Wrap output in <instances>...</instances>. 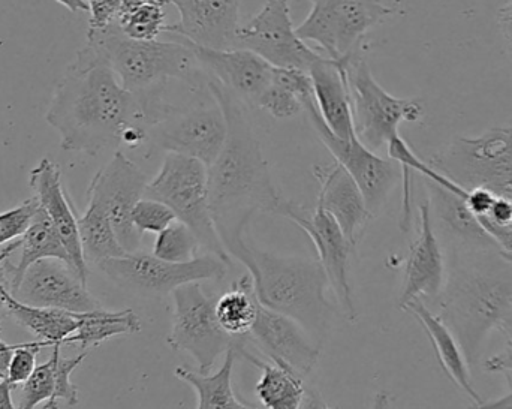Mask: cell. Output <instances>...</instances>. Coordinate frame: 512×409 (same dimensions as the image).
I'll use <instances>...</instances> for the list:
<instances>
[{
  "instance_id": "5bb4252c",
  "label": "cell",
  "mask_w": 512,
  "mask_h": 409,
  "mask_svg": "<svg viewBox=\"0 0 512 409\" xmlns=\"http://www.w3.org/2000/svg\"><path fill=\"white\" fill-rule=\"evenodd\" d=\"M149 177L122 150L90 180L87 203H96L108 213L126 252L140 249L143 234L132 222V212L146 194Z\"/></svg>"
},
{
  "instance_id": "60d3db41",
  "label": "cell",
  "mask_w": 512,
  "mask_h": 409,
  "mask_svg": "<svg viewBox=\"0 0 512 409\" xmlns=\"http://www.w3.org/2000/svg\"><path fill=\"white\" fill-rule=\"evenodd\" d=\"M50 347L47 342L36 341L29 344H17L6 371V380L17 387L32 375L36 368V357L41 348Z\"/></svg>"
},
{
  "instance_id": "9a60e30c",
  "label": "cell",
  "mask_w": 512,
  "mask_h": 409,
  "mask_svg": "<svg viewBox=\"0 0 512 409\" xmlns=\"http://www.w3.org/2000/svg\"><path fill=\"white\" fill-rule=\"evenodd\" d=\"M310 123L328 152L357 183L373 218L384 210L391 192L402 180V167L391 158H382L364 146L358 137L343 140L325 125L318 108L307 111Z\"/></svg>"
},
{
  "instance_id": "681fc988",
  "label": "cell",
  "mask_w": 512,
  "mask_h": 409,
  "mask_svg": "<svg viewBox=\"0 0 512 409\" xmlns=\"http://www.w3.org/2000/svg\"><path fill=\"white\" fill-rule=\"evenodd\" d=\"M150 2V0H122L120 5V15L128 14V12L134 11L138 6L144 5V3Z\"/></svg>"
},
{
  "instance_id": "74e56055",
  "label": "cell",
  "mask_w": 512,
  "mask_h": 409,
  "mask_svg": "<svg viewBox=\"0 0 512 409\" xmlns=\"http://www.w3.org/2000/svg\"><path fill=\"white\" fill-rule=\"evenodd\" d=\"M176 221V213L171 207L155 198H141L132 212V222L141 234H159Z\"/></svg>"
},
{
  "instance_id": "277c9868",
  "label": "cell",
  "mask_w": 512,
  "mask_h": 409,
  "mask_svg": "<svg viewBox=\"0 0 512 409\" xmlns=\"http://www.w3.org/2000/svg\"><path fill=\"white\" fill-rule=\"evenodd\" d=\"M240 263L254 279L259 303L297 321L322 348L336 309L327 299L330 281L321 261L285 257L248 246Z\"/></svg>"
},
{
  "instance_id": "7bdbcfd3",
  "label": "cell",
  "mask_w": 512,
  "mask_h": 409,
  "mask_svg": "<svg viewBox=\"0 0 512 409\" xmlns=\"http://www.w3.org/2000/svg\"><path fill=\"white\" fill-rule=\"evenodd\" d=\"M483 369L489 374L512 372V341L508 342L507 348L502 353L484 360Z\"/></svg>"
},
{
  "instance_id": "ac0fdd59",
  "label": "cell",
  "mask_w": 512,
  "mask_h": 409,
  "mask_svg": "<svg viewBox=\"0 0 512 409\" xmlns=\"http://www.w3.org/2000/svg\"><path fill=\"white\" fill-rule=\"evenodd\" d=\"M249 338L270 362L285 366L306 380L318 365L321 347L292 318L259 303Z\"/></svg>"
},
{
  "instance_id": "ee69618b",
  "label": "cell",
  "mask_w": 512,
  "mask_h": 409,
  "mask_svg": "<svg viewBox=\"0 0 512 409\" xmlns=\"http://www.w3.org/2000/svg\"><path fill=\"white\" fill-rule=\"evenodd\" d=\"M499 26H501L502 33L507 39L512 51V0L507 5L502 6L498 14Z\"/></svg>"
},
{
  "instance_id": "f5cc1de1",
  "label": "cell",
  "mask_w": 512,
  "mask_h": 409,
  "mask_svg": "<svg viewBox=\"0 0 512 409\" xmlns=\"http://www.w3.org/2000/svg\"><path fill=\"white\" fill-rule=\"evenodd\" d=\"M2 378H3L2 375H0V380H2Z\"/></svg>"
},
{
  "instance_id": "3957f363",
  "label": "cell",
  "mask_w": 512,
  "mask_h": 409,
  "mask_svg": "<svg viewBox=\"0 0 512 409\" xmlns=\"http://www.w3.org/2000/svg\"><path fill=\"white\" fill-rule=\"evenodd\" d=\"M439 317L456 336L472 374L490 333L512 311V263L502 249L450 243Z\"/></svg>"
},
{
  "instance_id": "ffe728a7",
  "label": "cell",
  "mask_w": 512,
  "mask_h": 409,
  "mask_svg": "<svg viewBox=\"0 0 512 409\" xmlns=\"http://www.w3.org/2000/svg\"><path fill=\"white\" fill-rule=\"evenodd\" d=\"M189 45L210 78L234 93L248 107H256L259 96L270 86L273 78V66L270 63L246 48L216 50Z\"/></svg>"
},
{
  "instance_id": "6da1fadb",
  "label": "cell",
  "mask_w": 512,
  "mask_h": 409,
  "mask_svg": "<svg viewBox=\"0 0 512 409\" xmlns=\"http://www.w3.org/2000/svg\"><path fill=\"white\" fill-rule=\"evenodd\" d=\"M173 105L164 92L135 95L120 84L107 59L87 42L54 90L45 120L66 152L95 156L120 146H143Z\"/></svg>"
},
{
  "instance_id": "ab89813d",
  "label": "cell",
  "mask_w": 512,
  "mask_h": 409,
  "mask_svg": "<svg viewBox=\"0 0 512 409\" xmlns=\"http://www.w3.org/2000/svg\"><path fill=\"white\" fill-rule=\"evenodd\" d=\"M39 207H41V204H39L38 198L33 195L32 198L24 201L15 209L0 213V246L20 239L24 231L29 228L30 222H32L33 216L38 212Z\"/></svg>"
},
{
  "instance_id": "4316f807",
  "label": "cell",
  "mask_w": 512,
  "mask_h": 409,
  "mask_svg": "<svg viewBox=\"0 0 512 409\" xmlns=\"http://www.w3.org/2000/svg\"><path fill=\"white\" fill-rule=\"evenodd\" d=\"M245 342V336L225 353V360L216 374L207 375L203 372L191 371L185 366H179L174 371L176 377L191 386L198 396V408L249 409L254 408L240 401L234 392V365L240 359L239 348Z\"/></svg>"
},
{
  "instance_id": "8fae6325",
  "label": "cell",
  "mask_w": 512,
  "mask_h": 409,
  "mask_svg": "<svg viewBox=\"0 0 512 409\" xmlns=\"http://www.w3.org/2000/svg\"><path fill=\"white\" fill-rule=\"evenodd\" d=\"M228 266L215 254L198 255L186 263H171L146 252H126L98 264L114 284L143 294H168L192 282L222 281Z\"/></svg>"
},
{
  "instance_id": "484cf974",
  "label": "cell",
  "mask_w": 512,
  "mask_h": 409,
  "mask_svg": "<svg viewBox=\"0 0 512 409\" xmlns=\"http://www.w3.org/2000/svg\"><path fill=\"white\" fill-rule=\"evenodd\" d=\"M426 180L429 189V204L432 215L444 228L448 243L466 246V248L501 249L478 222L471 212L466 197Z\"/></svg>"
},
{
  "instance_id": "816d5d0a",
  "label": "cell",
  "mask_w": 512,
  "mask_h": 409,
  "mask_svg": "<svg viewBox=\"0 0 512 409\" xmlns=\"http://www.w3.org/2000/svg\"><path fill=\"white\" fill-rule=\"evenodd\" d=\"M504 254H505V257H507L508 260H510L511 263H512V252L504 251Z\"/></svg>"
},
{
  "instance_id": "7c38bea8",
  "label": "cell",
  "mask_w": 512,
  "mask_h": 409,
  "mask_svg": "<svg viewBox=\"0 0 512 409\" xmlns=\"http://www.w3.org/2000/svg\"><path fill=\"white\" fill-rule=\"evenodd\" d=\"M171 294L174 315L168 344L173 350L188 353L197 362L198 371L207 374L240 338L222 329L216 318V299L206 293L201 282L182 285Z\"/></svg>"
},
{
  "instance_id": "f6af8a7d",
  "label": "cell",
  "mask_w": 512,
  "mask_h": 409,
  "mask_svg": "<svg viewBox=\"0 0 512 409\" xmlns=\"http://www.w3.org/2000/svg\"><path fill=\"white\" fill-rule=\"evenodd\" d=\"M505 380L508 383V393L502 398L495 399V401H484L483 407L481 408H493V409H512V372H505Z\"/></svg>"
},
{
  "instance_id": "c3c4849f",
  "label": "cell",
  "mask_w": 512,
  "mask_h": 409,
  "mask_svg": "<svg viewBox=\"0 0 512 409\" xmlns=\"http://www.w3.org/2000/svg\"><path fill=\"white\" fill-rule=\"evenodd\" d=\"M71 12L89 11L86 0H56Z\"/></svg>"
},
{
  "instance_id": "e0dca14e",
  "label": "cell",
  "mask_w": 512,
  "mask_h": 409,
  "mask_svg": "<svg viewBox=\"0 0 512 409\" xmlns=\"http://www.w3.org/2000/svg\"><path fill=\"white\" fill-rule=\"evenodd\" d=\"M12 296L27 305L60 309L71 314L101 308L98 299L87 290V282L80 273L57 258H44L33 263Z\"/></svg>"
},
{
  "instance_id": "44dd1931",
  "label": "cell",
  "mask_w": 512,
  "mask_h": 409,
  "mask_svg": "<svg viewBox=\"0 0 512 409\" xmlns=\"http://www.w3.org/2000/svg\"><path fill=\"white\" fill-rule=\"evenodd\" d=\"M447 275L444 249L433 228L429 200L420 204V233L409 248L400 309L414 300H438Z\"/></svg>"
},
{
  "instance_id": "4dcf8cb0",
  "label": "cell",
  "mask_w": 512,
  "mask_h": 409,
  "mask_svg": "<svg viewBox=\"0 0 512 409\" xmlns=\"http://www.w3.org/2000/svg\"><path fill=\"white\" fill-rule=\"evenodd\" d=\"M77 318V330L63 341V345L80 344L83 348L96 347L108 339L135 335L141 330L140 317L132 309L105 311L98 308L77 314Z\"/></svg>"
},
{
  "instance_id": "5b68a950",
  "label": "cell",
  "mask_w": 512,
  "mask_h": 409,
  "mask_svg": "<svg viewBox=\"0 0 512 409\" xmlns=\"http://www.w3.org/2000/svg\"><path fill=\"white\" fill-rule=\"evenodd\" d=\"M87 42L101 51L120 84L135 95L165 90L170 80L182 81L194 90L209 83V74L183 39H132L123 33L116 20L105 29L89 30Z\"/></svg>"
},
{
  "instance_id": "b9f144b4",
  "label": "cell",
  "mask_w": 512,
  "mask_h": 409,
  "mask_svg": "<svg viewBox=\"0 0 512 409\" xmlns=\"http://www.w3.org/2000/svg\"><path fill=\"white\" fill-rule=\"evenodd\" d=\"M89 30H102L119 18L122 0H87Z\"/></svg>"
},
{
  "instance_id": "7a4b0ae2",
  "label": "cell",
  "mask_w": 512,
  "mask_h": 409,
  "mask_svg": "<svg viewBox=\"0 0 512 409\" xmlns=\"http://www.w3.org/2000/svg\"><path fill=\"white\" fill-rule=\"evenodd\" d=\"M207 86L221 104L228 126L224 147L209 167L210 209L225 251L239 261L249 246L245 231L251 219L256 213L280 215L286 200L274 185L248 105L213 78Z\"/></svg>"
},
{
  "instance_id": "9c48e42d",
  "label": "cell",
  "mask_w": 512,
  "mask_h": 409,
  "mask_svg": "<svg viewBox=\"0 0 512 409\" xmlns=\"http://www.w3.org/2000/svg\"><path fill=\"white\" fill-rule=\"evenodd\" d=\"M227 117L209 86L197 90V99L176 107L149 131L150 146L167 153L191 156L207 167L215 162L227 138Z\"/></svg>"
},
{
  "instance_id": "7402d4cb",
  "label": "cell",
  "mask_w": 512,
  "mask_h": 409,
  "mask_svg": "<svg viewBox=\"0 0 512 409\" xmlns=\"http://www.w3.org/2000/svg\"><path fill=\"white\" fill-rule=\"evenodd\" d=\"M313 173L321 186L316 204L330 213L346 239L357 245L373 219L357 183L339 162L316 165Z\"/></svg>"
},
{
  "instance_id": "8d00e7d4",
  "label": "cell",
  "mask_w": 512,
  "mask_h": 409,
  "mask_svg": "<svg viewBox=\"0 0 512 409\" xmlns=\"http://www.w3.org/2000/svg\"><path fill=\"white\" fill-rule=\"evenodd\" d=\"M62 345H53V353L56 356V389H54L53 396L50 401L45 402L42 408L53 409L65 407H75L78 405V389L72 384L71 375L84 359L87 353L78 354V356L65 359L60 353Z\"/></svg>"
},
{
  "instance_id": "ba28073f",
  "label": "cell",
  "mask_w": 512,
  "mask_h": 409,
  "mask_svg": "<svg viewBox=\"0 0 512 409\" xmlns=\"http://www.w3.org/2000/svg\"><path fill=\"white\" fill-rule=\"evenodd\" d=\"M346 72L355 135L373 152L388 146L403 122L423 119V102L390 95L373 77L366 57L355 53L346 63Z\"/></svg>"
},
{
  "instance_id": "52a82bcc",
  "label": "cell",
  "mask_w": 512,
  "mask_h": 409,
  "mask_svg": "<svg viewBox=\"0 0 512 409\" xmlns=\"http://www.w3.org/2000/svg\"><path fill=\"white\" fill-rule=\"evenodd\" d=\"M430 165L466 191L484 188L512 200V126L454 138Z\"/></svg>"
},
{
  "instance_id": "d6a6232c",
  "label": "cell",
  "mask_w": 512,
  "mask_h": 409,
  "mask_svg": "<svg viewBox=\"0 0 512 409\" xmlns=\"http://www.w3.org/2000/svg\"><path fill=\"white\" fill-rule=\"evenodd\" d=\"M78 233L87 264L126 254L110 216L99 204L87 203L86 212L78 216Z\"/></svg>"
},
{
  "instance_id": "603a6c76",
  "label": "cell",
  "mask_w": 512,
  "mask_h": 409,
  "mask_svg": "<svg viewBox=\"0 0 512 409\" xmlns=\"http://www.w3.org/2000/svg\"><path fill=\"white\" fill-rule=\"evenodd\" d=\"M30 188L35 192L39 204L50 216L56 230L59 231L72 266L80 273L81 278L87 282V261L81 248L80 233H78V218L72 206L68 192L63 189L62 173L59 167L50 159H42L32 171L29 179Z\"/></svg>"
},
{
  "instance_id": "2e32d148",
  "label": "cell",
  "mask_w": 512,
  "mask_h": 409,
  "mask_svg": "<svg viewBox=\"0 0 512 409\" xmlns=\"http://www.w3.org/2000/svg\"><path fill=\"white\" fill-rule=\"evenodd\" d=\"M279 216L294 222L310 237L318 252V260L321 261L327 273L330 288L339 300L343 315L348 320L354 321L357 311H355L351 278H349V269H351L349 258L355 246L346 239L333 216L318 204L312 212H303L300 207L285 201Z\"/></svg>"
},
{
  "instance_id": "d6986e66",
  "label": "cell",
  "mask_w": 512,
  "mask_h": 409,
  "mask_svg": "<svg viewBox=\"0 0 512 409\" xmlns=\"http://www.w3.org/2000/svg\"><path fill=\"white\" fill-rule=\"evenodd\" d=\"M176 6L180 20L164 32L198 47L227 50L236 47L242 0H162Z\"/></svg>"
},
{
  "instance_id": "f35d334b",
  "label": "cell",
  "mask_w": 512,
  "mask_h": 409,
  "mask_svg": "<svg viewBox=\"0 0 512 409\" xmlns=\"http://www.w3.org/2000/svg\"><path fill=\"white\" fill-rule=\"evenodd\" d=\"M256 107L267 111L270 116L279 120L291 119V117H295L300 111H303L297 96L286 87L274 83L273 80H271L270 86L259 96Z\"/></svg>"
},
{
  "instance_id": "30bf717a",
  "label": "cell",
  "mask_w": 512,
  "mask_h": 409,
  "mask_svg": "<svg viewBox=\"0 0 512 409\" xmlns=\"http://www.w3.org/2000/svg\"><path fill=\"white\" fill-rule=\"evenodd\" d=\"M309 15L295 27L303 41H312L328 59L346 60L363 36L393 14L382 0H309Z\"/></svg>"
},
{
  "instance_id": "cb8c5ba5",
  "label": "cell",
  "mask_w": 512,
  "mask_h": 409,
  "mask_svg": "<svg viewBox=\"0 0 512 409\" xmlns=\"http://www.w3.org/2000/svg\"><path fill=\"white\" fill-rule=\"evenodd\" d=\"M349 59L333 60L321 57L309 69L319 113L330 131L343 140L357 137L346 72Z\"/></svg>"
},
{
  "instance_id": "f1b7e54d",
  "label": "cell",
  "mask_w": 512,
  "mask_h": 409,
  "mask_svg": "<svg viewBox=\"0 0 512 409\" xmlns=\"http://www.w3.org/2000/svg\"><path fill=\"white\" fill-rule=\"evenodd\" d=\"M44 258H57L72 266L68 249L59 231L51 222L50 216L42 207L33 216L29 228L20 237V258L11 266V293H15L26 270L36 261ZM74 267V266H72Z\"/></svg>"
},
{
  "instance_id": "f907efd6",
  "label": "cell",
  "mask_w": 512,
  "mask_h": 409,
  "mask_svg": "<svg viewBox=\"0 0 512 409\" xmlns=\"http://www.w3.org/2000/svg\"><path fill=\"white\" fill-rule=\"evenodd\" d=\"M502 332L507 333L508 338L512 341V311L508 314V317L505 318L504 323H502L501 329Z\"/></svg>"
},
{
  "instance_id": "d590c367",
  "label": "cell",
  "mask_w": 512,
  "mask_h": 409,
  "mask_svg": "<svg viewBox=\"0 0 512 409\" xmlns=\"http://www.w3.org/2000/svg\"><path fill=\"white\" fill-rule=\"evenodd\" d=\"M56 389V356L51 351L50 360L36 366L29 378L21 386L18 408L30 409L42 407L50 401Z\"/></svg>"
},
{
  "instance_id": "7dc6e473",
  "label": "cell",
  "mask_w": 512,
  "mask_h": 409,
  "mask_svg": "<svg viewBox=\"0 0 512 409\" xmlns=\"http://www.w3.org/2000/svg\"><path fill=\"white\" fill-rule=\"evenodd\" d=\"M17 345H9L0 339V375L3 378L6 377V371H8L9 362H11L12 353H14Z\"/></svg>"
},
{
  "instance_id": "d4e9b609",
  "label": "cell",
  "mask_w": 512,
  "mask_h": 409,
  "mask_svg": "<svg viewBox=\"0 0 512 409\" xmlns=\"http://www.w3.org/2000/svg\"><path fill=\"white\" fill-rule=\"evenodd\" d=\"M402 311L414 315L415 320L426 330L427 336L435 348L436 356H438L439 365L442 366L448 378L474 402L475 407H483L484 399L472 384L471 368H469L465 354L450 327L442 321L438 314H433L423 300H414V302L408 303L403 306Z\"/></svg>"
},
{
  "instance_id": "e575fe53",
  "label": "cell",
  "mask_w": 512,
  "mask_h": 409,
  "mask_svg": "<svg viewBox=\"0 0 512 409\" xmlns=\"http://www.w3.org/2000/svg\"><path fill=\"white\" fill-rule=\"evenodd\" d=\"M165 3L162 0H150L138 6L128 14L120 15L117 23L125 35L141 41H153L165 27Z\"/></svg>"
},
{
  "instance_id": "4fadbf2b",
  "label": "cell",
  "mask_w": 512,
  "mask_h": 409,
  "mask_svg": "<svg viewBox=\"0 0 512 409\" xmlns=\"http://www.w3.org/2000/svg\"><path fill=\"white\" fill-rule=\"evenodd\" d=\"M236 47L254 51L274 68L306 72L322 57L295 32L289 0H267L252 20L237 29Z\"/></svg>"
},
{
  "instance_id": "bcb514c9",
  "label": "cell",
  "mask_w": 512,
  "mask_h": 409,
  "mask_svg": "<svg viewBox=\"0 0 512 409\" xmlns=\"http://www.w3.org/2000/svg\"><path fill=\"white\" fill-rule=\"evenodd\" d=\"M14 389L15 387L6 378L0 380V409L17 408L12 402V390Z\"/></svg>"
},
{
  "instance_id": "836d02e7",
  "label": "cell",
  "mask_w": 512,
  "mask_h": 409,
  "mask_svg": "<svg viewBox=\"0 0 512 409\" xmlns=\"http://www.w3.org/2000/svg\"><path fill=\"white\" fill-rule=\"evenodd\" d=\"M200 248V240L194 231L183 222L176 221L158 234L153 243V255L171 263H186L198 257Z\"/></svg>"
},
{
  "instance_id": "83f0119b",
  "label": "cell",
  "mask_w": 512,
  "mask_h": 409,
  "mask_svg": "<svg viewBox=\"0 0 512 409\" xmlns=\"http://www.w3.org/2000/svg\"><path fill=\"white\" fill-rule=\"evenodd\" d=\"M240 359L261 369V378L256 384L255 393L262 407L270 409H298L306 405L304 378L291 369L277 363L262 362L243 345Z\"/></svg>"
},
{
  "instance_id": "1f68e13d",
  "label": "cell",
  "mask_w": 512,
  "mask_h": 409,
  "mask_svg": "<svg viewBox=\"0 0 512 409\" xmlns=\"http://www.w3.org/2000/svg\"><path fill=\"white\" fill-rule=\"evenodd\" d=\"M259 300L256 297L251 273L234 282L215 302L216 318L222 329L234 338L248 336L258 315Z\"/></svg>"
},
{
  "instance_id": "8992f818",
  "label": "cell",
  "mask_w": 512,
  "mask_h": 409,
  "mask_svg": "<svg viewBox=\"0 0 512 409\" xmlns=\"http://www.w3.org/2000/svg\"><path fill=\"white\" fill-rule=\"evenodd\" d=\"M144 197L155 198L171 207L177 221L194 231L203 248L225 263H231L213 221L209 167L204 162L179 153H167L158 174L149 180Z\"/></svg>"
},
{
  "instance_id": "f546056e",
  "label": "cell",
  "mask_w": 512,
  "mask_h": 409,
  "mask_svg": "<svg viewBox=\"0 0 512 409\" xmlns=\"http://www.w3.org/2000/svg\"><path fill=\"white\" fill-rule=\"evenodd\" d=\"M6 305H8L9 317L14 318L21 327L36 336L39 341L47 342L50 347L57 344L63 345V341L75 333L78 327L77 314L60 311V309L27 305L15 299L11 291L6 294Z\"/></svg>"
}]
</instances>
